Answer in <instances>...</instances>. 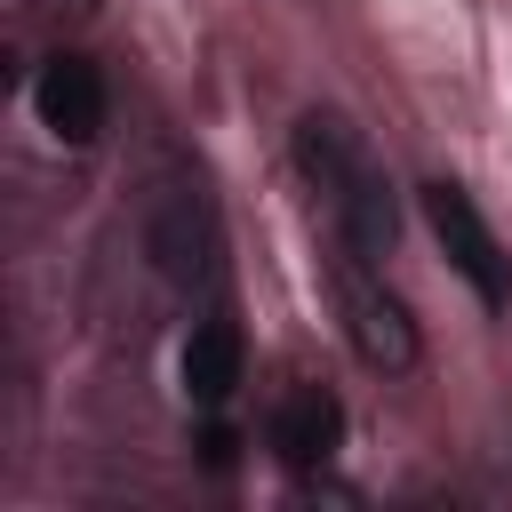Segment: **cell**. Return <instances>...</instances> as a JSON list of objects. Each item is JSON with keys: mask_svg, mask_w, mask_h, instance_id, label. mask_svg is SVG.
Here are the masks:
<instances>
[{"mask_svg": "<svg viewBox=\"0 0 512 512\" xmlns=\"http://www.w3.org/2000/svg\"><path fill=\"white\" fill-rule=\"evenodd\" d=\"M336 296H344V328H352V344H360L368 368H408V360H416V328H408V312H400L384 288H368V280L344 264V272H336Z\"/></svg>", "mask_w": 512, "mask_h": 512, "instance_id": "cell-4", "label": "cell"}, {"mask_svg": "<svg viewBox=\"0 0 512 512\" xmlns=\"http://www.w3.org/2000/svg\"><path fill=\"white\" fill-rule=\"evenodd\" d=\"M152 256H160V272H168V280H200V272H208L216 232H208L200 192H168V200L152 208Z\"/></svg>", "mask_w": 512, "mask_h": 512, "instance_id": "cell-6", "label": "cell"}, {"mask_svg": "<svg viewBox=\"0 0 512 512\" xmlns=\"http://www.w3.org/2000/svg\"><path fill=\"white\" fill-rule=\"evenodd\" d=\"M336 440H344V400H336L328 384H296V392L280 400V416H272V448H280V464L312 472V464L336 456Z\"/></svg>", "mask_w": 512, "mask_h": 512, "instance_id": "cell-5", "label": "cell"}, {"mask_svg": "<svg viewBox=\"0 0 512 512\" xmlns=\"http://www.w3.org/2000/svg\"><path fill=\"white\" fill-rule=\"evenodd\" d=\"M32 104H40V128L56 144H96V128H104V72L88 56H48L40 80H32Z\"/></svg>", "mask_w": 512, "mask_h": 512, "instance_id": "cell-3", "label": "cell"}, {"mask_svg": "<svg viewBox=\"0 0 512 512\" xmlns=\"http://www.w3.org/2000/svg\"><path fill=\"white\" fill-rule=\"evenodd\" d=\"M232 384H240V328H232V320H200V328L184 336V392H192L200 408H224Z\"/></svg>", "mask_w": 512, "mask_h": 512, "instance_id": "cell-7", "label": "cell"}, {"mask_svg": "<svg viewBox=\"0 0 512 512\" xmlns=\"http://www.w3.org/2000/svg\"><path fill=\"white\" fill-rule=\"evenodd\" d=\"M424 224H432V240L448 248V264L472 280V296L496 312V304H512V264H504V248H496V232H488V216L472 208V192L464 184H424Z\"/></svg>", "mask_w": 512, "mask_h": 512, "instance_id": "cell-2", "label": "cell"}, {"mask_svg": "<svg viewBox=\"0 0 512 512\" xmlns=\"http://www.w3.org/2000/svg\"><path fill=\"white\" fill-rule=\"evenodd\" d=\"M296 168L328 192L336 232H344L352 256H384V248H392V192H384L376 160L360 152V136H352L336 112H304V120H296Z\"/></svg>", "mask_w": 512, "mask_h": 512, "instance_id": "cell-1", "label": "cell"}]
</instances>
